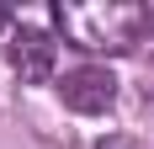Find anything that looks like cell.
<instances>
[{"label": "cell", "instance_id": "7a4b0ae2", "mask_svg": "<svg viewBox=\"0 0 154 149\" xmlns=\"http://www.w3.org/2000/svg\"><path fill=\"white\" fill-rule=\"evenodd\" d=\"M59 96L69 112H80V117H101V112H112L117 106V74L106 69V64H85V69H69L59 80Z\"/></svg>", "mask_w": 154, "mask_h": 149}, {"label": "cell", "instance_id": "5b68a950", "mask_svg": "<svg viewBox=\"0 0 154 149\" xmlns=\"http://www.w3.org/2000/svg\"><path fill=\"white\" fill-rule=\"evenodd\" d=\"M16 32V16H11V5H0V37H11Z\"/></svg>", "mask_w": 154, "mask_h": 149}, {"label": "cell", "instance_id": "3957f363", "mask_svg": "<svg viewBox=\"0 0 154 149\" xmlns=\"http://www.w3.org/2000/svg\"><path fill=\"white\" fill-rule=\"evenodd\" d=\"M5 53H11V69L21 74L27 85H43L48 74H53L59 43H53V32H43V27H16L11 43H5Z\"/></svg>", "mask_w": 154, "mask_h": 149}, {"label": "cell", "instance_id": "277c9868", "mask_svg": "<svg viewBox=\"0 0 154 149\" xmlns=\"http://www.w3.org/2000/svg\"><path fill=\"white\" fill-rule=\"evenodd\" d=\"M96 149H143V144H138L133 133H106V138H101Z\"/></svg>", "mask_w": 154, "mask_h": 149}, {"label": "cell", "instance_id": "6da1fadb", "mask_svg": "<svg viewBox=\"0 0 154 149\" xmlns=\"http://www.w3.org/2000/svg\"><path fill=\"white\" fill-rule=\"evenodd\" d=\"M53 27L64 43L85 53H133L143 37H154V5H122V0H59Z\"/></svg>", "mask_w": 154, "mask_h": 149}]
</instances>
